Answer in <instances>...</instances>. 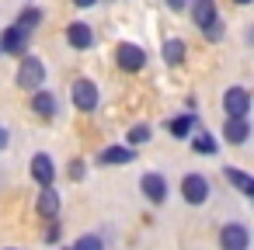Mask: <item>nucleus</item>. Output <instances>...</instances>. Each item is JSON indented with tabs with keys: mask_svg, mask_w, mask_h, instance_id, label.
Instances as JSON below:
<instances>
[{
	"mask_svg": "<svg viewBox=\"0 0 254 250\" xmlns=\"http://www.w3.org/2000/svg\"><path fill=\"white\" fill-rule=\"evenodd\" d=\"M14 84H18L21 91L39 94V91H42V84H46V66H42V59H39V56H21L18 73H14Z\"/></svg>",
	"mask_w": 254,
	"mask_h": 250,
	"instance_id": "f257e3e1",
	"label": "nucleus"
},
{
	"mask_svg": "<svg viewBox=\"0 0 254 250\" xmlns=\"http://www.w3.org/2000/svg\"><path fill=\"white\" fill-rule=\"evenodd\" d=\"M70 98H73V108H77V111H94V108H98V101H101V94H98V84H94L91 77H80V80H73V87H70Z\"/></svg>",
	"mask_w": 254,
	"mask_h": 250,
	"instance_id": "f03ea898",
	"label": "nucleus"
},
{
	"mask_svg": "<svg viewBox=\"0 0 254 250\" xmlns=\"http://www.w3.org/2000/svg\"><path fill=\"white\" fill-rule=\"evenodd\" d=\"M209 195H212V188H209V177L205 174H185L181 177V198L188 205H205Z\"/></svg>",
	"mask_w": 254,
	"mask_h": 250,
	"instance_id": "7ed1b4c3",
	"label": "nucleus"
},
{
	"mask_svg": "<svg viewBox=\"0 0 254 250\" xmlns=\"http://www.w3.org/2000/svg\"><path fill=\"white\" fill-rule=\"evenodd\" d=\"M223 111H226V118H247L251 115V91L247 87H226L223 91Z\"/></svg>",
	"mask_w": 254,
	"mask_h": 250,
	"instance_id": "20e7f679",
	"label": "nucleus"
},
{
	"mask_svg": "<svg viewBox=\"0 0 254 250\" xmlns=\"http://www.w3.org/2000/svg\"><path fill=\"white\" fill-rule=\"evenodd\" d=\"M219 250H251V229L244 222H223Z\"/></svg>",
	"mask_w": 254,
	"mask_h": 250,
	"instance_id": "39448f33",
	"label": "nucleus"
},
{
	"mask_svg": "<svg viewBox=\"0 0 254 250\" xmlns=\"http://www.w3.org/2000/svg\"><path fill=\"white\" fill-rule=\"evenodd\" d=\"M115 63H119V70H126V73H139V70L146 66V52H143L139 46H132V42H122V46L115 49Z\"/></svg>",
	"mask_w": 254,
	"mask_h": 250,
	"instance_id": "423d86ee",
	"label": "nucleus"
},
{
	"mask_svg": "<svg viewBox=\"0 0 254 250\" xmlns=\"http://www.w3.org/2000/svg\"><path fill=\"white\" fill-rule=\"evenodd\" d=\"M139 191L146 195V201H153V205H164L171 188H167V177L153 170V174H143V181H139Z\"/></svg>",
	"mask_w": 254,
	"mask_h": 250,
	"instance_id": "0eeeda50",
	"label": "nucleus"
},
{
	"mask_svg": "<svg viewBox=\"0 0 254 250\" xmlns=\"http://www.w3.org/2000/svg\"><path fill=\"white\" fill-rule=\"evenodd\" d=\"M32 177H35L42 188H53V181H56V163H53L49 153H35V156H32Z\"/></svg>",
	"mask_w": 254,
	"mask_h": 250,
	"instance_id": "6e6552de",
	"label": "nucleus"
},
{
	"mask_svg": "<svg viewBox=\"0 0 254 250\" xmlns=\"http://www.w3.org/2000/svg\"><path fill=\"white\" fill-rule=\"evenodd\" d=\"M191 21H195V28H209V25H216L219 21V11H216V0H191Z\"/></svg>",
	"mask_w": 254,
	"mask_h": 250,
	"instance_id": "1a4fd4ad",
	"label": "nucleus"
},
{
	"mask_svg": "<svg viewBox=\"0 0 254 250\" xmlns=\"http://www.w3.org/2000/svg\"><path fill=\"white\" fill-rule=\"evenodd\" d=\"M223 139H226L230 146H244V143L251 139V122H247V118H226V122H223Z\"/></svg>",
	"mask_w": 254,
	"mask_h": 250,
	"instance_id": "9d476101",
	"label": "nucleus"
},
{
	"mask_svg": "<svg viewBox=\"0 0 254 250\" xmlns=\"http://www.w3.org/2000/svg\"><path fill=\"white\" fill-rule=\"evenodd\" d=\"M0 49H4V52H11V56H21V52L28 49V32H25V28H18V25L4 28V39H0Z\"/></svg>",
	"mask_w": 254,
	"mask_h": 250,
	"instance_id": "9b49d317",
	"label": "nucleus"
},
{
	"mask_svg": "<svg viewBox=\"0 0 254 250\" xmlns=\"http://www.w3.org/2000/svg\"><path fill=\"white\" fill-rule=\"evenodd\" d=\"M136 160V150L132 146H105L98 153V163L101 167H119V163H132Z\"/></svg>",
	"mask_w": 254,
	"mask_h": 250,
	"instance_id": "f8f14e48",
	"label": "nucleus"
},
{
	"mask_svg": "<svg viewBox=\"0 0 254 250\" xmlns=\"http://www.w3.org/2000/svg\"><path fill=\"white\" fill-rule=\"evenodd\" d=\"M60 205H63V201H60V191H56V188H42V191H39L35 208H39V215H42V219H49V222H53V219L60 215Z\"/></svg>",
	"mask_w": 254,
	"mask_h": 250,
	"instance_id": "ddd939ff",
	"label": "nucleus"
},
{
	"mask_svg": "<svg viewBox=\"0 0 254 250\" xmlns=\"http://www.w3.org/2000/svg\"><path fill=\"white\" fill-rule=\"evenodd\" d=\"M66 42H70L73 49H91V46H94V32H91V25L73 21V25L66 28Z\"/></svg>",
	"mask_w": 254,
	"mask_h": 250,
	"instance_id": "4468645a",
	"label": "nucleus"
},
{
	"mask_svg": "<svg viewBox=\"0 0 254 250\" xmlns=\"http://www.w3.org/2000/svg\"><path fill=\"white\" fill-rule=\"evenodd\" d=\"M223 177L240 191V195H247V198H254V177L251 174H244L240 167H223Z\"/></svg>",
	"mask_w": 254,
	"mask_h": 250,
	"instance_id": "2eb2a0df",
	"label": "nucleus"
},
{
	"mask_svg": "<svg viewBox=\"0 0 254 250\" xmlns=\"http://www.w3.org/2000/svg\"><path fill=\"white\" fill-rule=\"evenodd\" d=\"M195 125H198V115H191V111H185V115H178V118L167 122V129H171L174 139H188L195 132Z\"/></svg>",
	"mask_w": 254,
	"mask_h": 250,
	"instance_id": "dca6fc26",
	"label": "nucleus"
},
{
	"mask_svg": "<svg viewBox=\"0 0 254 250\" xmlns=\"http://www.w3.org/2000/svg\"><path fill=\"white\" fill-rule=\"evenodd\" d=\"M32 111H35L39 118H56V98H53L49 91L32 94Z\"/></svg>",
	"mask_w": 254,
	"mask_h": 250,
	"instance_id": "f3484780",
	"label": "nucleus"
},
{
	"mask_svg": "<svg viewBox=\"0 0 254 250\" xmlns=\"http://www.w3.org/2000/svg\"><path fill=\"white\" fill-rule=\"evenodd\" d=\"M185 56H188V46H185L181 39H167V42H164V63H167V66H181Z\"/></svg>",
	"mask_w": 254,
	"mask_h": 250,
	"instance_id": "a211bd4d",
	"label": "nucleus"
},
{
	"mask_svg": "<svg viewBox=\"0 0 254 250\" xmlns=\"http://www.w3.org/2000/svg\"><path fill=\"white\" fill-rule=\"evenodd\" d=\"M191 150H195V153H202V156H216V153H219V143H216V136L198 132V136L191 139Z\"/></svg>",
	"mask_w": 254,
	"mask_h": 250,
	"instance_id": "6ab92c4d",
	"label": "nucleus"
},
{
	"mask_svg": "<svg viewBox=\"0 0 254 250\" xmlns=\"http://www.w3.org/2000/svg\"><path fill=\"white\" fill-rule=\"evenodd\" d=\"M14 25H18V28H25V32L32 35V32L42 25V11H39V7H25V11L18 14V21H14Z\"/></svg>",
	"mask_w": 254,
	"mask_h": 250,
	"instance_id": "aec40b11",
	"label": "nucleus"
},
{
	"mask_svg": "<svg viewBox=\"0 0 254 250\" xmlns=\"http://www.w3.org/2000/svg\"><path fill=\"white\" fill-rule=\"evenodd\" d=\"M150 136H153V129H150L146 122H136V125H129V132H126V139H129L132 150L143 146V143H150Z\"/></svg>",
	"mask_w": 254,
	"mask_h": 250,
	"instance_id": "412c9836",
	"label": "nucleus"
},
{
	"mask_svg": "<svg viewBox=\"0 0 254 250\" xmlns=\"http://www.w3.org/2000/svg\"><path fill=\"white\" fill-rule=\"evenodd\" d=\"M70 250H105V243H101V236H98V233H91V236H80Z\"/></svg>",
	"mask_w": 254,
	"mask_h": 250,
	"instance_id": "4be33fe9",
	"label": "nucleus"
},
{
	"mask_svg": "<svg viewBox=\"0 0 254 250\" xmlns=\"http://www.w3.org/2000/svg\"><path fill=\"white\" fill-rule=\"evenodd\" d=\"M66 174H70V181L77 184V181H84V174H87V167H84V160H70V167H66Z\"/></svg>",
	"mask_w": 254,
	"mask_h": 250,
	"instance_id": "5701e85b",
	"label": "nucleus"
},
{
	"mask_svg": "<svg viewBox=\"0 0 254 250\" xmlns=\"http://www.w3.org/2000/svg\"><path fill=\"white\" fill-rule=\"evenodd\" d=\"M202 35H205L209 42H219V39H223V21H216V25H209V28L202 32Z\"/></svg>",
	"mask_w": 254,
	"mask_h": 250,
	"instance_id": "b1692460",
	"label": "nucleus"
},
{
	"mask_svg": "<svg viewBox=\"0 0 254 250\" xmlns=\"http://www.w3.org/2000/svg\"><path fill=\"white\" fill-rule=\"evenodd\" d=\"M164 4H167L174 14H181V11H188V7H191V0H164Z\"/></svg>",
	"mask_w": 254,
	"mask_h": 250,
	"instance_id": "393cba45",
	"label": "nucleus"
},
{
	"mask_svg": "<svg viewBox=\"0 0 254 250\" xmlns=\"http://www.w3.org/2000/svg\"><path fill=\"white\" fill-rule=\"evenodd\" d=\"M46 240H49V243H56V240H60V222H56V219H53V226L46 229Z\"/></svg>",
	"mask_w": 254,
	"mask_h": 250,
	"instance_id": "a878e982",
	"label": "nucleus"
},
{
	"mask_svg": "<svg viewBox=\"0 0 254 250\" xmlns=\"http://www.w3.org/2000/svg\"><path fill=\"white\" fill-rule=\"evenodd\" d=\"M0 150H7V129L0 125Z\"/></svg>",
	"mask_w": 254,
	"mask_h": 250,
	"instance_id": "bb28decb",
	"label": "nucleus"
},
{
	"mask_svg": "<svg viewBox=\"0 0 254 250\" xmlns=\"http://www.w3.org/2000/svg\"><path fill=\"white\" fill-rule=\"evenodd\" d=\"M73 4H77V7H94L98 0H73Z\"/></svg>",
	"mask_w": 254,
	"mask_h": 250,
	"instance_id": "cd10ccee",
	"label": "nucleus"
},
{
	"mask_svg": "<svg viewBox=\"0 0 254 250\" xmlns=\"http://www.w3.org/2000/svg\"><path fill=\"white\" fill-rule=\"evenodd\" d=\"M233 4H240V7H251V4H254V0H233Z\"/></svg>",
	"mask_w": 254,
	"mask_h": 250,
	"instance_id": "c85d7f7f",
	"label": "nucleus"
},
{
	"mask_svg": "<svg viewBox=\"0 0 254 250\" xmlns=\"http://www.w3.org/2000/svg\"><path fill=\"white\" fill-rule=\"evenodd\" d=\"M247 42H251V46H254V25H251V32H247Z\"/></svg>",
	"mask_w": 254,
	"mask_h": 250,
	"instance_id": "c756f323",
	"label": "nucleus"
},
{
	"mask_svg": "<svg viewBox=\"0 0 254 250\" xmlns=\"http://www.w3.org/2000/svg\"><path fill=\"white\" fill-rule=\"evenodd\" d=\"M4 250H14V247H4Z\"/></svg>",
	"mask_w": 254,
	"mask_h": 250,
	"instance_id": "7c9ffc66",
	"label": "nucleus"
},
{
	"mask_svg": "<svg viewBox=\"0 0 254 250\" xmlns=\"http://www.w3.org/2000/svg\"><path fill=\"white\" fill-rule=\"evenodd\" d=\"M0 56H4V49H0Z\"/></svg>",
	"mask_w": 254,
	"mask_h": 250,
	"instance_id": "2f4dec72",
	"label": "nucleus"
}]
</instances>
